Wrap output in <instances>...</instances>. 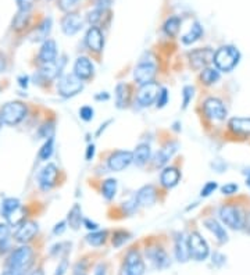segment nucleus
<instances>
[{"label": "nucleus", "instance_id": "nucleus-1", "mask_svg": "<svg viewBox=\"0 0 250 275\" xmlns=\"http://www.w3.org/2000/svg\"><path fill=\"white\" fill-rule=\"evenodd\" d=\"M27 113H28V109L24 103L14 100L7 101L6 104H3L2 110H0V116L3 118V122L6 125L15 126L27 117Z\"/></svg>", "mask_w": 250, "mask_h": 275}, {"label": "nucleus", "instance_id": "nucleus-2", "mask_svg": "<svg viewBox=\"0 0 250 275\" xmlns=\"http://www.w3.org/2000/svg\"><path fill=\"white\" fill-rule=\"evenodd\" d=\"M239 61V52L234 46H222L214 53L213 63L216 64L217 70L231 71Z\"/></svg>", "mask_w": 250, "mask_h": 275}, {"label": "nucleus", "instance_id": "nucleus-3", "mask_svg": "<svg viewBox=\"0 0 250 275\" xmlns=\"http://www.w3.org/2000/svg\"><path fill=\"white\" fill-rule=\"evenodd\" d=\"M34 250L28 245H21L10 253L6 261L7 268H29L32 264Z\"/></svg>", "mask_w": 250, "mask_h": 275}, {"label": "nucleus", "instance_id": "nucleus-4", "mask_svg": "<svg viewBox=\"0 0 250 275\" xmlns=\"http://www.w3.org/2000/svg\"><path fill=\"white\" fill-rule=\"evenodd\" d=\"M84 89V82L75 74H67L58 79L57 92L62 97H72Z\"/></svg>", "mask_w": 250, "mask_h": 275}, {"label": "nucleus", "instance_id": "nucleus-5", "mask_svg": "<svg viewBox=\"0 0 250 275\" xmlns=\"http://www.w3.org/2000/svg\"><path fill=\"white\" fill-rule=\"evenodd\" d=\"M220 218L226 227L232 228V229H241L245 225V217L243 213L238 206L234 204H225L222 206L220 210Z\"/></svg>", "mask_w": 250, "mask_h": 275}, {"label": "nucleus", "instance_id": "nucleus-6", "mask_svg": "<svg viewBox=\"0 0 250 275\" xmlns=\"http://www.w3.org/2000/svg\"><path fill=\"white\" fill-rule=\"evenodd\" d=\"M187 251H189V257H192L196 261H202L209 256V245L200 237V234L193 232L187 238Z\"/></svg>", "mask_w": 250, "mask_h": 275}, {"label": "nucleus", "instance_id": "nucleus-7", "mask_svg": "<svg viewBox=\"0 0 250 275\" xmlns=\"http://www.w3.org/2000/svg\"><path fill=\"white\" fill-rule=\"evenodd\" d=\"M57 178H58V170L57 167L52 163H49L40 170V173L38 175V183L39 188L48 192L50 189L53 188L54 185L57 183Z\"/></svg>", "mask_w": 250, "mask_h": 275}, {"label": "nucleus", "instance_id": "nucleus-8", "mask_svg": "<svg viewBox=\"0 0 250 275\" xmlns=\"http://www.w3.org/2000/svg\"><path fill=\"white\" fill-rule=\"evenodd\" d=\"M38 234V224L32 220H25L15 229L14 239L21 245H27Z\"/></svg>", "mask_w": 250, "mask_h": 275}, {"label": "nucleus", "instance_id": "nucleus-9", "mask_svg": "<svg viewBox=\"0 0 250 275\" xmlns=\"http://www.w3.org/2000/svg\"><path fill=\"white\" fill-rule=\"evenodd\" d=\"M203 111L206 114L207 118L214 121H222L225 120L226 117V109L225 106L222 104L221 100L218 99H214V97H210L204 101L203 104Z\"/></svg>", "mask_w": 250, "mask_h": 275}, {"label": "nucleus", "instance_id": "nucleus-10", "mask_svg": "<svg viewBox=\"0 0 250 275\" xmlns=\"http://www.w3.org/2000/svg\"><path fill=\"white\" fill-rule=\"evenodd\" d=\"M156 64L153 61H140L134 71V78L139 85H144L153 81L154 75H156Z\"/></svg>", "mask_w": 250, "mask_h": 275}, {"label": "nucleus", "instance_id": "nucleus-11", "mask_svg": "<svg viewBox=\"0 0 250 275\" xmlns=\"http://www.w3.org/2000/svg\"><path fill=\"white\" fill-rule=\"evenodd\" d=\"M131 163H134V153L125 152V150H120V152L113 153V155L109 157V161H107L109 168H110L111 171H116V173L125 170Z\"/></svg>", "mask_w": 250, "mask_h": 275}, {"label": "nucleus", "instance_id": "nucleus-12", "mask_svg": "<svg viewBox=\"0 0 250 275\" xmlns=\"http://www.w3.org/2000/svg\"><path fill=\"white\" fill-rule=\"evenodd\" d=\"M124 272L127 275H143L144 263L136 250H130L125 257Z\"/></svg>", "mask_w": 250, "mask_h": 275}, {"label": "nucleus", "instance_id": "nucleus-13", "mask_svg": "<svg viewBox=\"0 0 250 275\" xmlns=\"http://www.w3.org/2000/svg\"><path fill=\"white\" fill-rule=\"evenodd\" d=\"M189 60H191V66L195 70H200V68H206L210 63L214 60V52L212 49H197L193 50L192 53L189 54Z\"/></svg>", "mask_w": 250, "mask_h": 275}, {"label": "nucleus", "instance_id": "nucleus-14", "mask_svg": "<svg viewBox=\"0 0 250 275\" xmlns=\"http://www.w3.org/2000/svg\"><path fill=\"white\" fill-rule=\"evenodd\" d=\"M160 88L156 82H149L142 85V88L138 92V103H139L140 107H149L152 103H153L156 99H157V95H159Z\"/></svg>", "mask_w": 250, "mask_h": 275}, {"label": "nucleus", "instance_id": "nucleus-15", "mask_svg": "<svg viewBox=\"0 0 250 275\" xmlns=\"http://www.w3.org/2000/svg\"><path fill=\"white\" fill-rule=\"evenodd\" d=\"M38 60L40 64H48L57 60V46H56L54 40H52V39L45 40L39 49Z\"/></svg>", "mask_w": 250, "mask_h": 275}, {"label": "nucleus", "instance_id": "nucleus-16", "mask_svg": "<svg viewBox=\"0 0 250 275\" xmlns=\"http://www.w3.org/2000/svg\"><path fill=\"white\" fill-rule=\"evenodd\" d=\"M64 64H66L64 58H58V60H54V61L48 64H40L39 75L44 78V79H46V81L54 79V78H57L61 74Z\"/></svg>", "mask_w": 250, "mask_h": 275}, {"label": "nucleus", "instance_id": "nucleus-17", "mask_svg": "<svg viewBox=\"0 0 250 275\" xmlns=\"http://www.w3.org/2000/svg\"><path fill=\"white\" fill-rule=\"evenodd\" d=\"M84 25V21L78 14L75 13H68L67 15H64V18L61 19V28L62 32L66 35H75L79 32Z\"/></svg>", "mask_w": 250, "mask_h": 275}, {"label": "nucleus", "instance_id": "nucleus-18", "mask_svg": "<svg viewBox=\"0 0 250 275\" xmlns=\"http://www.w3.org/2000/svg\"><path fill=\"white\" fill-rule=\"evenodd\" d=\"M85 44L93 52H101L103 50V46H105V39H103V35H101L100 29L96 28V27H92L89 31H88L87 36H85Z\"/></svg>", "mask_w": 250, "mask_h": 275}, {"label": "nucleus", "instance_id": "nucleus-19", "mask_svg": "<svg viewBox=\"0 0 250 275\" xmlns=\"http://www.w3.org/2000/svg\"><path fill=\"white\" fill-rule=\"evenodd\" d=\"M74 74L84 79H88L93 75V64L88 57H78L74 64Z\"/></svg>", "mask_w": 250, "mask_h": 275}, {"label": "nucleus", "instance_id": "nucleus-20", "mask_svg": "<svg viewBox=\"0 0 250 275\" xmlns=\"http://www.w3.org/2000/svg\"><path fill=\"white\" fill-rule=\"evenodd\" d=\"M177 147H178L177 143H169L167 146H164L163 149H160L154 156V165L163 167V165L167 164L174 156V153L177 152Z\"/></svg>", "mask_w": 250, "mask_h": 275}, {"label": "nucleus", "instance_id": "nucleus-21", "mask_svg": "<svg viewBox=\"0 0 250 275\" xmlns=\"http://www.w3.org/2000/svg\"><path fill=\"white\" fill-rule=\"evenodd\" d=\"M136 202L139 203L140 206H152L156 199H157V193H156V188L153 185H146L142 189H139V192L136 195Z\"/></svg>", "mask_w": 250, "mask_h": 275}, {"label": "nucleus", "instance_id": "nucleus-22", "mask_svg": "<svg viewBox=\"0 0 250 275\" xmlns=\"http://www.w3.org/2000/svg\"><path fill=\"white\" fill-rule=\"evenodd\" d=\"M230 130L236 134V135L241 136H249L250 135V118H232L230 121Z\"/></svg>", "mask_w": 250, "mask_h": 275}, {"label": "nucleus", "instance_id": "nucleus-23", "mask_svg": "<svg viewBox=\"0 0 250 275\" xmlns=\"http://www.w3.org/2000/svg\"><path fill=\"white\" fill-rule=\"evenodd\" d=\"M148 257L153 263V266L156 268H165V267L169 266V256H167V253L163 249H157V247L156 249H149Z\"/></svg>", "mask_w": 250, "mask_h": 275}, {"label": "nucleus", "instance_id": "nucleus-24", "mask_svg": "<svg viewBox=\"0 0 250 275\" xmlns=\"http://www.w3.org/2000/svg\"><path fill=\"white\" fill-rule=\"evenodd\" d=\"M204 225H206L207 229L217 238V241L220 242V243H225V242L228 241V234H226V231L224 229V227H221L220 222H217L216 220L210 218V220H206Z\"/></svg>", "mask_w": 250, "mask_h": 275}, {"label": "nucleus", "instance_id": "nucleus-25", "mask_svg": "<svg viewBox=\"0 0 250 275\" xmlns=\"http://www.w3.org/2000/svg\"><path fill=\"white\" fill-rule=\"evenodd\" d=\"M179 171L177 168H174V167H170V168H165L161 173V183H163V186L165 188H174L179 181Z\"/></svg>", "mask_w": 250, "mask_h": 275}, {"label": "nucleus", "instance_id": "nucleus-26", "mask_svg": "<svg viewBox=\"0 0 250 275\" xmlns=\"http://www.w3.org/2000/svg\"><path fill=\"white\" fill-rule=\"evenodd\" d=\"M50 29H52V19L46 18L44 19L39 27H36L34 35H32V40L35 42H42V40H48V36L50 34Z\"/></svg>", "mask_w": 250, "mask_h": 275}, {"label": "nucleus", "instance_id": "nucleus-27", "mask_svg": "<svg viewBox=\"0 0 250 275\" xmlns=\"http://www.w3.org/2000/svg\"><path fill=\"white\" fill-rule=\"evenodd\" d=\"M175 257L178 261H187L189 259V251H187V241L183 238V235H178L175 239Z\"/></svg>", "mask_w": 250, "mask_h": 275}, {"label": "nucleus", "instance_id": "nucleus-28", "mask_svg": "<svg viewBox=\"0 0 250 275\" xmlns=\"http://www.w3.org/2000/svg\"><path fill=\"white\" fill-rule=\"evenodd\" d=\"M131 97V88L125 83H120L116 89V99H117V106L122 109V107L128 106Z\"/></svg>", "mask_w": 250, "mask_h": 275}, {"label": "nucleus", "instance_id": "nucleus-29", "mask_svg": "<svg viewBox=\"0 0 250 275\" xmlns=\"http://www.w3.org/2000/svg\"><path fill=\"white\" fill-rule=\"evenodd\" d=\"M150 159L149 145H139L134 152V163L136 165H144Z\"/></svg>", "mask_w": 250, "mask_h": 275}, {"label": "nucleus", "instance_id": "nucleus-30", "mask_svg": "<svg viewBox=\"0 0 250 275\" xmlns=\"http://www.w3.org/2000/svg\"><path fill=\"white\" fill-rule=\"evenodd\" d=\"M21 206V202H19L17 198H6L2 204H0V214H2V217H7L10 213H13L14 210Z\"/></svg>", "mask_w": 250, "mask_h": 275}, {"label": "nucleus", "instance_id": "nucleus-31", "mask_svg": "<svg viewBox=\"0 0 250 275\" xmlns=\"http://www.w3.org/2000/svg\"><path fill=\"white\" fill-rule=\"evenodd\" d=\"M202 34H203V29H202V27H200V24H199V23H195V24L191 27V29H189L186 34L182 36V42L185 45L193 44V42H196L197 39L202 36Z\"/></svg>", "mask_w": 250, "mask_h": 275}, {"label": "nucleus", "instance_id": "nucleus-32", "mask_svg": "<svg viewBox=\"0 0 250 275\" xmlns=\"http://www.w3.org/2000/svg\"><path fill=\"white\" fill-rule=\"evenodd\" d=\"M67 221L70 224V227L72 229H78V228L81 227V222H82V210L81 207L75 204L74 207L71 208V211L68 213V217Z\"/></svg>", "mask_w": 250, "mask_h": 275}, {"label": "nucleus", "instance_id": "nucleus-33", "mask_svg": "<svg viewBox=\"0 0 250 275\" xmlns=\"http://www.w3.org/2000/svg\"><path fill=\"white\" fill-rule=\"evenodd\" d=\"M117 192V181L116 179H106L103 185H101V193H103V196L107 199V200H111V199H114Z\"/></svg>", "mask_w": 250, "mask_h": 275}, {"label": "nucleus", "instance_id": "nucleus-34", "mask_svg": "<svg viewBox=\"0 0 250 275\" xmlns=\"http://www.w3.org/2000/svg\"><path fill=\"white\" fill-rule=\"evenodd\" d=\"M179 27H181V19L178 17H171L164 24V32L169 35V36H175V35L178 34Z\"/></svg>", "mask_w": 250, "mask_h": 275}, {"label": "nucleus", "instance_id": "nucleus-35", "mask_svg": "<svg viewBox=\"0 0 250 275\" xmlns=\"http://www.w3.org/2000/svg\"><path fill=\"white\" fill-rule=\"evenodd\" d=\"M200 79L206 85H213V83L217 82L220 79V73H218L217 68H204L202 75H200Z\"/></svg>", "mask_w": 250, "mask_h": 275}, {"label": "nucleus", "instance_id": "nucleus-36", "mask_svg": "<svg viewBox=\"0 0 250 275\" xmlns=\"http://www.w3.org/2000/svg\"><path fill=\"white\" fill-rule=\"evenodd\" d=\"M54 152V139L50 138V139H46V142L44 143V146L39 150V159L42 161H48Z\"/></svg>", "mask_w": 250, "mask_h": 275}, {"label": "nucleus", "instance_id": "nucleus-37", "mask_svg": "<svg viewBox=\"0 0 250 275\" xmlns=\"http://www.w3.org/2000/svg\"><path fill=\"white\" fill-rule=\"evenodd\" d=\"M107 232L106 231H95L89 234L87 237V242L92 246H101L106 242Z\"/></svg>", "mask_w": 250, "mask_h": 275}, {"label": "nucleus", "instance_id": "nucleus-38", "mask_svg": "<svg viewBox=\"0 0 250 275\" xmlns=\"http://www.w3.org/2000/svg\"><path fill=\"white\" fill-rule=\"evenodd\" d=\"M29 24V13H23L18 11L17 15L13 19V29L15 31H21V29L27 28Z\"/></svg>", "mask_w": 250, "mask_h": 275}, {"label": "nucleus", "instance_id": "nucleus-39", "mask_svg": "<svg viewBox=\"0 0 250 275\" xmlns=\"http://www.w3.org/2000/svg\"><path fill=\"white\" fill-rule=\"evenodd\" d=\"M53 134H54L53 122H46V124H44V125L40 126V130H39V136H40V138H45V139L53 138Z\"/></svg>", "mask_w": 250, "mask_h": 275}, {"label": "nucleus", "instance_id": "nucleus-40", "mask_svg": "<svg viewBox=\"0 0 250 275\" xmlns=\"http://www.w3.org/2000/svg\"><path fill=\"white\" fill-rule=\"evenodd\" d=\"M17 6H18V11L23 13H29L35 5V0H15Z\"/></svg>", "mask_w": 250, "mask_h": 275}, {"label": "nucleus", "instance_id": "nucleus-41", "mask_svg": "<svg viewBox=\"0 0 250 275\" xmlns=\"http://www.w3.org/2000/svg\"><path fill=\"white\" fill-rule=\"evenodd\" d=\"M157 109H161L167 104V101H169V91L165 89V88H161L159 91V95H157Z\"/></svg>", "mask_w": 250, "mask_h": 275}, {"label": "nucleus", "instance_id": "nucleus-42", "mask_svg": "<svg viewBox=\"0 0 250 275\" xmlns=\"http://www.w3.org/2000/svg\"><path fill=\"white\" fill-rule=\"evenodd\" d=\"M127 239H128V235H127L125 232H122V231L116 232V234H114V237H113V245L117 247L121 246L124 242H127Z\"/></svg>", "mask_w": 250, "mask_h": 275}, {"label": "nucleus", "instance_id": "nucleus-43", "mask_svg": "<svg viewBox=\"0 0 250 275\" xmlns=\"http://www.w3.org/2000/svg\"><path fill=\"white\" fill-rule=\"evenodd\" d=\"M93 109H92L91 106H84L79 110V117H81L84 121H91L92 118H93Z\"/></svg>", "mask_w": 250, "mask_h": 275}, {"label": "nucleus", "instance_id": "nucleus-44", "mask_svg": "<svg viewBox=\"0 0 250 275\" xmlns=\"http://www.w3.org/2000/svg\"><path fill=\"white\" fill-rule=\"evenodd\" d=\"M78 0H58V7L64 11H70L77 6Z\"/></svg>", "mask_w": 250, "mask_h": 275}, {"label": "nucleus", "instance_id": "nucleus-45", "mask_svg": "<svg viewBox=\"0 0 250 275\" xmlns=\"http://www.w3.org/2000/svg\"><path fill=\"white\" fill-rule=\"evenodd\" d=\"M10 238V225L7 222H0V243Z\"/></svg>", "mask_w": 250, "mask_h": 275}, {"label": "nucleus", "instance_id": "nucleus-46", "mask_svg": "<svg viewBox=\"0 0 250 275\" xmlns=\"http://www.w3.org/2000/svg\"><path fill=\"white\" fill-rule=\"evenodd\" d=\"M193 97V88L192 87H185L183 88V109H186L189 101L192 100Z\"/></svg>", "mask_w": 250, "mask_h": 275}, {"label": "nucleus", "instance_id": "nucleus-47", "mask_svg": "<svg viewBox=\"0 0 250 275\" xmlns=\"http://www.w3.org/2000/svg\"><path fill=\"white\" fill-rule=\"evenodd\" d=\"M216 189H217V183L216 182H207L206 185L203 186L202 193H200V195H202L203 198H206V196H210V195H212V193L214 192Z\"/></svg>", "mask_w": 250, "mask_h": 275}, {"label": "nucleus", "instance_id": "nucleus-48", "mask_svg": "<svg viewBox=\"0 0 250 275\" xmlns=\"http://www.w3.org/2000/svg\"><path fill=\"white\" fill-rule=\"evenodd\" d=\"M101 10L100 9H96V10H93V11H91V13H89V15H88V19H89V23H91V24H97V21H99V19H100V17H101Z\"/></svg>", "mask_w": 250, "mask_h": 275}, {"label": "nucleus", "instance_id": "nucleus-49", "mask_svg": "<svg viewBox=\"0 0 250 275\" xmlns=\"http://www.w3.org/2000/svg\"><path fill=\"white\" fill-rule=\"evenodd\" d=\"M28 268H7L2 272V275H27Z\"/></svg>", "mask_w": 250, "mask_h": 275}, {"label": "nucleus", "instance_id": "nucleus-50", "mask_svg": "<svg viewBox=\"0 0 250 275\" xmlns=\"http://www.w3.org/2000/svg\"><path fill=\"white\" fill-rule=\"evenodd\" d=\"M236 191H238V185H235V183H226V185H224L221 188V192L224 195H232Z\"/></svg>", "mask_w": 250, "mask_h": 275}, {"label": "nucleus", "instance_id": "nucleus-51", "mask_svg": "<svg viewBox=\"0 0 250 275\" xmlns=\"http://www.w3.org/2000/svg\"><path fill=\"white\" fill-rule=\"evenodd\" d=\"M67 229V222L66 221H61L58 222V224H56V227L53 228V234L54 235H61L62 232Z\"/></svg>", "mask_w": 250, "mask_h": 275}, {"label": "nucleus", "instance_id": "nucleus-52", "mask_svg": "<svg viewBox=\"0 0 250 275\" xmlns=\"http://www.w3.org/2000/svg\"><path fill=\"white\" fill-rule=\"evenodd\" d=\"M68 268V261L67 260H61V263L58 264L57 270H56V274L54 275H64L66 274V271Z\"/></svg>", "mask_w": 250, "mask_h": 275}, {"label": "nucleus", "instance_id": "nucleus-53", "mask_svg": "<svg viewBox=\"0 0 250 275\" xmlns=\"http://www.w3.org/2000/svg\"><path fill=\"white\" fill-rule=\"evenodd\" d=\"M7 66H9L7 57L0 52V73H5L6 70H7Z\"/></svg>", "mask_w": 250, "mask_h": 275}, {"label": "nucleus", "instance_id": "nucleus-54", "mask_svg": "<svg viewBox=\"0 0 250 275\" xmlns=\"http://www.w3.org/2000/svg\"><path fill=\"white\" fill-rule=\"evenodd\" d=\"M213 263L217 264V266H222V264L225 263V257L220 255V253H214V255H213Z\"/></svg>", "mask_w": 250, "mask_h": 275}, {"label": "nucleus", "instance_id": "nucleus-55", "mask_svg": "<svg viewBox=\"0 0 250 275\" xmlns=\"http://www.w3.org/2000/svg\"><path fill=\"white\" fill-rule=\"evenodd\" d=\"M84 225L89 229V231H96L97 229V224L96 222H91V220H84Z\"/></svg>", "mask_w": 250, "mask_h": 275}, {"label": "nucleus", "instance_id": "nucleus-56", "mask_svg": "<svg viewBox=\"0 0 250 275\" xmlns=\"http://www.w3.org/2000/svg\"><path fill=\"white\" fill-rule=\"evenodd\" d=\"M28 82H29V78L27 77V75H21V77H18V85L21 88H27L28 87Z\"/></svg>", "mask_w": 250, "mask_h": 275}, {"label": "nucleus", "instance_id": "nucleus-57", "mask_svg": "<svg viewBox=\"0 0 250 275\" xmlns=\"http://www.w3.org/2000/svg\"><path fill=\"white\" fill-rule=\"evenodd\" d=\"M93 156H95V146L89 145L87 150V160H92L93 159Z\"/></svg>", "mask_w": 250, "mask_h": 275}, {"label": "nucleus", "instance_id": "nucleus-58", "mask_svg": "<svg viewBox=\"0 0 250 275\" xmlns=\"http://www.w3.org/2000/svg\"><path fill=\"white\" fill-rule=\"evenodd\" d=\"M95 275H107L106 274V267L101 266L100 264V266L96 268V272H95Z\"/></svg>", "mask_w": 250, "mask_h": 275}, {"label": "nucleus", "instance_id": "nucleus-59", "mask_svg": "<svg viewBox=\"0 0 250 275\" xmlns=\"http://www.w3.org/2000/svg\"><path fill=\"white\" fill-rule=\"evenodd\" d=\"M96 100H109V95H107V93L99 95V96H96Z\"/></svg>", "mask_w": 250, "mask_h": 275}, {"label": "nucleus", "instance_id": "nucleus-60", "mask_svg": "<svg viewBox=\"0 0 250 275\" xmlns=\"http://www.w3.org/2000/svg\"><path fill=\"white\" fill-rule=\"evenodd\" d=\"M31 275H44V274H42V271H34V272H32V274H31Z\"/></svg>", "mask_w": 250, "mask_h": 275}, {"label": "nucleus", "instance_id": "nucleus-61", "mask_svg": "<svg viewBox=\"0 0 250 275\" xmlns=\"http://www.w3.org/2000/svg\"><path fill=\"white\" fill-rule=\"evenodd\" d=\"M75 275H87V274H85V271H84V270H82V271L77 270V274H75Z\"/></svg>", "mask_w": 250, "mask_h": 275}, {"label": "nucleus", "instance_id": "nucleus-62", "mask_svg": "<svg viewBox=\"0 0 250 275\" xmlns=\"http://www.w3.org/2000/svg\"><path fill=\"white\" fill-rule=\"evenodd\" d=\"M3 124H5V122H3V118H2V116H0V130H2Z\"/></svg>", "mask_w": 250, "mask_h": 275}, {"label": "nucleus", "instance_id": "nucleus-63", "mask_svg": "<svg viewBox=\"0 0 250 275\" xmlns=\"http://www.w3.org/2000/svg\"><path fill=\"white\" fill-rule=\"evenodd\" d=\"M247 185H249V186H250V177H249V178H247Z\"/></svg>", "mask_w": 250, "mask_h": 275}, {"label": "nucleus", "instance_id": "nucleus-64", "mask_svg": "<svg viewBox=\"0 0 250 275\" xmlns=\"http://www.w3.org/2000/svg\"><path fill=\"white\" fill-rule=\"evenodd\" d=\"M0 91H2V85H0Z\"/></svg>", "mask_w": 250, "mask_h": 275}]
</instances>
